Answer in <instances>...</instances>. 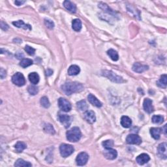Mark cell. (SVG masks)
Here are the masks:
<instances>
[{"mask_svg":"<svg viewBox=\"0 0 167 167\" xmlns=\"http://www.w3.org/2000/svg\"><path fill=\"white\" fill-rule=\"evenodd\" d=\"M102 144L105 149H108V148H112V147L114 146V143L113 140H107L104 141V142H102Z\"/></svg>","mask_w":167,"mask_h":167,"instance_id":"obj_34","label":"cell"},{"mask_svg":"<svg viewBox=\"0 0 167 167\" xmlns=\"http://www.w3.org/2000/svg\"><path fill=\"white\" fill-rule=\"evenodd\" d=\"M137 162L140 165H143L150 160V156L146 153H142L137 157Z\"/></svg>","mask_w":167,"mask_h":167,"instance_id":"obj_16","label":"cell"},{"mask_svg":"<svg viewBox=\"0 0 167 167\" xmlns=\"http://www.w3.org/2000/svg\"><path fill=\"white\" fill-rule=\"evenodd\" d=\"M126 141L127 144H137V145H140V144L142 143V139L141 138L137 135V134H131L128 135Z\"/></svg>","mask_w":167,"mask_h":167,"instance_id":"obj_8","label":"cell"},{"mask_svg":"<svg viewBox=\"0 0 167 167\" xmlns=\"http://www.w3.org/2000/svg\"><path fill=\"white\" fill-rule=\"evenodd\" d=\"M58 119L64 125V127L65 128L69 127L70 124H71V119L68 115L59 113Z\"/></svg>","mask_w":167,"mask_h":167,"instance_id":"obj_9","label":"cell"},{"mask_svg":"<svg viewBox=\"0 0 167 167\" xmlns=\"http://www.w3.org/2000/svg\"><path fill=\"white\" fill-rule=\"evenodd\" d=\"M16 57H17L18 59H21V58H23L24 55H23V54L18 52L17 54H16Z\"/></svg>","mask_w":167,"mask_h":167,"instance_id":"obj_41","label":"cell"},{"mask_svg":"<svg viewBox=\"0 0 167 167\" xmlns=\"http://www.w3.org/2000/svg\"><path fill=\"white\" fill-rule=\"evenodd\" d=\"M28 78L31 84L33 85H36L39 82V76L37 73H31L28 76Z\"/></svg>","mask_w":167,"mask_h":167,"instance_id":"obj_22","label":"cell"},{"mask_svg":"<svg viewBox=\"0 0 167 167\" xmlns=\"http://www.w3.org/2000/svg\"><path fill=\"white\" fill-rule=\"evenodd\" d=\"M58 106L61 110L65 112H69L72 108V106L70 102L62 97L58 99Z\"/></svg>","mask_w":167,"mask_h":167,"instance_id":"obj_6","label":"cell"},{"mask_svg":"<svg viewBox=\"0 0 167 167\" xmlns=\"http://www.w3.org/2000/svg\"><path fill=\"white\" fill-rule=\"evenodd\" d=\"M164 121V118L162 115H153L152 117V122L153 123H156V124H160L162 123Z\"/></svg>","mask_w":167,"mask_h":167,"instance_id":"obj_32","label":"cell"},{"mask_svg":"<svg viewBox=\"0 0 167 167\" xmlns=\"http://www.w3.org/2000/svg\"><path fill=\"white\" fill-rule=\"evenodd\" d=\"M62 89L66 95H70L75 93L82 91L84 89V86L76 82H69L63 84L62 86Z\"/></svg>","mask_w":167,"mask_h":167,"instance_id":"obj_1","label":"cell"},{"mask_svg":"<svg viewBox=\"0 0 167 167\" xmlns=\"http://www.w3.org/2000/svg\"><path fill=\"white\" fill-rule=\"evenodd\" d=\"M103 154L104 156L105 157V158L108 160H114L115 159H116V157L118 156L117 151L112 148L106 149L104 151Z\"/></svg>","mask_w":167,"mask_h":167,"instance_id":"obj_10","label":"cell"},{"mask_svg":"<svg viewBox=\"0 0 167 167\" xmlns=\"http://www.w3.org/2000/svg\"><path fill=\"white\" fill-rule=\"evenodd\" d=\"M15 166H24V167H30L31 166V164L29 162L25 161L24 160L22 159H18L17 161H16L15 164Z\"/></svg>","mask_w":167,"mask_h":167,"instance_id":"obj_28","label":"cell"},{"mask_svg":"<svg viewBox=\"0 0 167 167\" xmlns=\"http://www.w3.org/2000/svg\"><path fill=\"white\" fill-rule=\"evenodd\" d=\"M1 30H3L7 31V30H8V29L9 28V26L4 21H1Z\"/></svg>","mask_w":167,"mask_h":167,"instance_id":"obj_38","label":"cell"},{"mask_svg":"<svg viewBox=\"0 0 167 167\" xmlns=\"http://www.w3.org/2000/svg\"><path fill=\"white\" fill-rule=\"evenodd\" d=\"M89 159V155L87 153L81 152L76 157V165L78 166H84L87 163Z\"/></svg>","mask_w":167,"mask_h":167,"instance_id":"obj_7","label":"cell"},{"mask_svg":"<svg viewBox=\"0 0 167 167\" xmlns=\"http://www.w3.org/2000/svg\"><path fill=\"white\" fill-rule=\"evenodd\" d=\"M121 125L124 128H129L132 125V120L128 116L123 115L121 118Z\"/></svg>","mask_w":167,"mask_h":167,"instance_id":"obj_20","label":"cell"},{"mask_svg":"<svg viewBox=\"0 0 167 167\" xmlns=\"http://www.w3.org/2000/svg\"><path fill=\"white\" fill-rule=\"evenodd\" d=\"M76 107L80 110H81V111H86V110H88V106L87 103H86V102L84 100L80 101L77 102Z\"/></svg>","mask_w":167,"mask_h":167,"instance_id":"obj_29","label":"cell"},{"mask_svg":"<svg viewBox=\"0 0 167 167\" xmlns=\"http://www.w3.org/2000/svg\"><path fill=\"white\" fill-rule=\"evenodd\" d=\"M167 144L165 142H163L162 144H160L157 150H158L159 155L161 157L162 159H166L167 157V150H166Z\"/></svg>","mask_w":167,"mask_h":167,"instance_id":"obj_13","label":"cell"},{"mask_svg":"<svg viewBox=\"0 0 167 167\" xmlns=\"http://www.w3.org/2000/svg\"><path fill=\"white\" fill-rule=\"evenodd\" d=\"M133 70L138 73H142L146 70H148L149 67L146 65H143L140 63H135L133 65Z\"/></svg>","mask_w":167,"mask_h":167,"instance_id":"obj_12","label":"cell"},{"mask_svg":"<svg viewBox=\"0 0 167 167\" xmlns=\"http://www.w3.org/2000/svg\"><path fill=\"white\" fill-rule=\"evenodd\" d=\"M43 129H44V131H45L46 133H48L51 134H55V130H54L52 125L50 124V123L44 124Z\"/></svg>","mask_w":167,"mask_h":167,"instance_id":"obj_31","label":"cell"},{"mask_svg":"<svg viewBox=\"0 0 167 167\" xmlns=\"http://www.w3.org/2000/svg\"><path fill=\"white\" fill-rule=\"evenodd\" d=\"M107 54L112 60L114 61V62H116V61L119 60V55L118 52L113 49L108 50L107 51Z\"/></svg>","mask_w":167,"mask_h":167,"instance_id":"obj_26","label":"cell"},{"mask_svg":"<svg viewBox=\"0 0 167 167\" xmlns=\"http://www.w3.org/2000/svg\"><path fill=\"white\" fill-rule=\"evenodd\" d=\"M44 24H45L46 26L48 28L50 29V30H52V29L54 28V23L52 20H49V19H44Z\"/></svg>","mask_w":167,"mask_h":167,"instance_id":"obj_37","label":"cell"},{"mask_svg":"<svg viewBox=\"0 0 167 167\" xmlns=\"http://www.w3.org/2000/svg\"><path fill=\"white\" fill-rule=\"evenodd\" d=\"M88 99L89 102H90L91 105L95 106V107H102V105L101 103V102L99 101L94 95L89 94L88 96Z\"/></svg>","mask_w":167,"mask_h":167,"instance_id":"obj_18","label":"cell"},{"mask_svg":"<svg viewBox=\"0 0 167 167\" xmlns=\"http://www.w3.org/2000/svg\"><path fill=\"white\" fill-rule=\"evenodd\" d=\"M84 118L85 120L89 123H94L96 121V117L94 112L91 110L86 111L84 114Z\"/></svg>","mask_w":167,"mask_h":167,"instance_id":"obj_14","label":"cell"},{"mask_svg":"<svg viewBox=\"0 0 167 167\" xmlns=\"http://www.w3.org/2000/svg\"><path fill=\"white\" fill-rule=\"evenodd\" d=\"M41 104L43 107L46 108H49L50 106L49 99H48L46 97H45V96H44V97H43L41 99Z\"/></svg>","mask_w":167,"mask_h":167,"instance_id":"obj_33","label":"cell"},{"mask_svg":"<svg viewBox=\"0 0 167 167\" xmlns=\"http://www.w3.org/2000/svg\"><path fill=\"white\" fill-rule=\"evenodd\" d=\"M28 91L30 94L32 95H35L36 94H38V89L35 86H30L28 88Z\"/></svg>","mask_w":167,"mask_h":167,"instance_id":"obj_35","label":"cell"},{"mask_svg":"<svg viewBox=\"0 0 167 167\" xmlns=\"http://www.w3.org/2000/svg\"><path fill=\"white\" fill-rule=\"evenodd\" d=\"M32 64H33V61H32L31 59L25 58L21 60V62L20 63V65L22 67H23V68H26V67L31 65Z\"/></svg>","mask_w":167,"mask_h":167,"instance_id":"obj_30","label":"cell"},{"mask_svg":"<svg viewBox=\"0 0 167 167\" xmlns=\"http://www.w3.org/2000/svg\"><path fill=\"white\" fill-rule=\"evenodd\" d=\"M72 27L75 31H80L82 29V22L79 19H75L72 22Z\"/></svg>","mask_w":167,"mask_h":167,"instance_id":"obj_25","label":"cell"},{"mask_svg":"<svg viewBox=\"0 0 167 167\" xmlns=\"http://www.w3.org/2000/svg\"><path fill=\"white\" fill-rule=\"evenodd\" d=\"M143 107H144V110L148 114L152 113L154 110L153 102L152 100H151V99L148 98H146L144 99V102H143Z\"/></svg>","mask_w":167,"mask_h":167,"instance_id":"obj_11","label":"cell"},{"mask_svg":"<svg viewBox=\"0 0 167 167\" xmlns=\"http://www.w3.org/2000/svg\"><path fill=\"white\" fill-rule=\"evenodd\" d=\"M6 76H7V74H6L5 70H4L3 68H1L0 69V76H1V79H4L5 78Z\"/></svg>","mask_w":167,"mask_h":167,"instance_id":"obj_39","label":"cell"},{"mask_svg":"<svg viewBox=\"0 0 167 167\" xmlns=\"http://www.w3.org/2000/svg\"><path fill=\"white\" fill-rule=\"evenodd\" d=\"M52 73H53V70L52 69H48L46 70V75L47 76H50L52 75Z\"/></svg>","mask_w":167,"mask_h":167,"instance_id":"obj_40","label":"cell"},{"mask_svg":"<svg viewBox=\"0 0 167 167\" xmlns=\"http://www.w3.org/2000/svg\"><path fill=\"white\" fill-rule=\"evenodd\" d=\"M27 146L24 142H18L15 145V149L17 152L18 153H21L26 148Z\"/></svg>","mask_w":167,"mask_h":167,"instance_id":"obj_27","label":"cell"},{"mask_svg":"<svg viewBox=\"0 0 167 167\" xmlns=\"http://www.w3.org/2000/svg\"><path fill=\"white\" fill-rule=\"evenodd\" d=\"M99 7L101 9H102V10L104 12H107V14L110 15L111 16H113V17H117L116 13H115V12L113 10H112V9L110 7H109L106 4H104V3H102V2L99 3Z\"/></svg>","mask_w":167,"mask_h":167,"instance_id":"obj_15","label":"cell"},{"mask_svg":"<svg viewBox=\"0 0 167 167\" xmlns=\"http://www.w3.org/2000/svg\"><path fill=\"white\" fill-rule=\"evenodd\" d=\"M63 6L65 8L73 13H75L76 11V5L70 1H65L63 2Z\"/></svg>","mask_w":167,"mask_h":167,"instance_id":"obj_17","label":"cell"},{"mask_svg":"<svg viewBox=\"0 0 167 167\" xmlns=\"http://www.w3.org/2000/svg\"><path fill=\"white\" fill-rule=\"evenodd\" d=\"M25 1H15V4L17 6H20L22 4H24Z\"/></svg>","mask_w":167,"mask_h":167,"instance_id":"obj_42","label":"cell"},{"mask_svg":"<svg viewBox=\"0 0 167 167\" xmlns=\"http://www.w3.org/2000/svg\"><path fill=\"white\" fill-rule=\"evenodd\" d=\"M25 52L30 56H33L35 53V49L28 45H26L25 46Z\"/></svg>","mask_w":167,"mask_h":167,"instance_id":"obj_36","label":"cell"},{"mask_svg":"<svg viewBox=\"0 0 167 167\" xmlns=\"http://www.w3.org/2000/svg\"><path fill=\"white\" fill-rule=\"evenodd\" d=\"M12 82L16 86H23L25 84V80L21 73H17L12 76Z\"/></svg>","mask_w":167,"mask_h":167,"instance_id":"obj_5","label":"cell"},{"mask_svg":"<svg viewBox=\"0 0 167 167\" xmlns=\"http://www.w3.org/2000/svg\"><path fill=\"white\" fill-rule=\"evenodd\" d=\"M102 75L105 77H107L109 80H110L111 81L115 82V83H122L124 82V80L122 78V77L117 75L116 74H115L114 72L111 71V70H102Z\"/></svg>","mask_w":167,"mask_h":167,"instance_id":"obj_3","label":"cell"},{"mask_svg":"<svg viewBox=\"0 0 167 167\" xmlns=\"http://www.w3.org/2000/svg\"><path fill=\"white\" fill-rule=\"evenodd\" d=\"M74 147L73 146L67 144H62L60 145V154L63 157H67L74 152Z\"/></svg>","mask_w":167,"mask_h":167,"instance_id":"obj_4","label":"cell"},{"mask_svg":"<svg viewBox=\"0 0 167 167\" xmlns=\"http://www.w3.org/2000/svg\"><path fill=\"white\" fill-rule=\"evenodd\" d=\"M12 24H13L15 26L17 27L18 28H23L24 30H31V25L29 24H25L24 21L22 20H18V21L13 22H12Z\"/></svg>","mask_w":167,"mask_h":167,"instance_id":"obj_21","label":"cell"},{"mask_svg":"<svg viewBox=\"0 0 167 167\" xmlns=\"http://www.w3.org/2000/svg\"><path fill=\"white\" fill-rule=\"evenodd\" d=\"M162 130L161 128L152 127L150 129V133L154 139L159 140L160 139V134L162 133Z\"/></svg>","mask_w":167,"mask_h":167,"instance_id":"obj_19","label":"cell"},{"mask_svg":"<svg viewBox=\"0 0 167 167\" xmlns=\"http://www.w3.org/2000/svg\"><path fill=\"white\" fill-rule=\"evenodd\" d=\"M157 85L159 88H166L167 86V76L166 75H163L160 76V78L157 81Z\"/></svg>","mask_w":167,"mask_h":167,"instance_id":"obj_24","label":"cell"},{"mask_svg":"<svg viewBox=\"0 0 167 167\" xmlns=\"http://www.w3.org/2000/svg\"><path fill=\"white\" fill-rule=\"evenodd\" d=\"M66 136L67 139L69 142H76L80 139V138L82 137V134L79 128L75 127L67 131L66 133Z\"/></svg>","mask_w":167,"mask_h":167,"instance_id":"obj_2","label":"cell"},{"mask_svg":"<svg viewBox=\"0 0 167 167\" xmlns=\"http://www.w3.org/2000/svg\"><path fill=\"white\" fill-rule=\"evenodd\" d=\"M80 72V69L78 65H73L69 67L68 69V74L70 76H75L77 75Z\"/></svg>","mask_w":167,"mask_h":167,"instance_id":"obj_23","label":"cell"}]
</instances>
